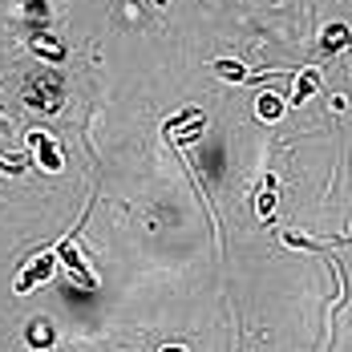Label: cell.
Wrapping results in <instances>:
<instances>
[{
	"instance_id": "obj_1",
	"label": "cell",
	"mask_w": 352,
	"mask_h": 352,
	"mask_svg": "<svg viewBox=\"0 0 352 352\" xmlns=\"http://www.w3.org/2000/svg\"><path fill=\"white\" fill-rule=\"evenodd\" d=\"M53 255H57V267H65V272H69V280L77 283V287H85V292H98V276L89 272L85 255L77 251V231H69L61 243L53 247Z\"/></svg>"
},
{
	"instance_id": "obj_2",
	"label": "cell",
	"mask_w": 352,
	"mask_h": 352,
	"mask_svg": "<svg viewBox=\"0 0 352 352\" xmlns=\"http://www.w3.org/2000/svg\"><path fill=\"white\" fill-rule=\"evenodd\" d=\"M25 45L33 49L36 61H45V65H65V61H69V45L57 33H49V29H29Z\"/></svg>"
},
{
	"instance_id": "obj_3",
	"label": "cell",
	"mask_w": 352,
	"mask_h": 352,
	"mask_svg": "<svg viewBox=\"0 0 352 352\" xmlns=\"http://www.w3.org/2000/svg\"><path fill=\"white\" fill-rule=\"evenodd\" d=\"M29 154H33V166L49 170V175H57L65 166V154H61V146L53 142L49 130H29Z\"/></svg>"
},
{
	"instance_id": "obj_4",
	"label": "cell",
	"mask_w": 352,
	"mask_h": 352,
	"mask_svg": "<svg viewBox=\"0 0 352 352\" xmlns=\"http://www.w3.org/2000/svg\"><path fill=\"white\" fill-rule=\"evenodd\" d=\"M53 272H57V255H53V251H36V259H29V263H25V272L16 276L12 292H16V296H29L36 283H45Z\"/></svg>"
},
{
	"instance_id": "obj_5",
	"label": "cell",
	"mask_w": 352,
	"mask_h": 352,
	"mask_svg": "<svg viewBox=\"0 0 352 352\" xmlns=\"http://www.w3.org/2000/svg\"><path fill=\"white\" fill-rule=\"evenodd\" d=\"M276 203H280V178H276V170H263L259 190H255V214H259L263 227L276 223Z\"/></svg>"
},
{
	"instance_id": "obj_6",
	"label": "cell",
	"mask_w": 352,
	"mask_h": 352,
	"mask_svg": "<svg viewBox=\"0 0 352 352\" xmlns=\"http://www.w3.org/2000/svg\"><path fill=\"white\" fill-rule=\"evenodd\" d=\"M36 81H41L45 89H41V94H36V89H25V106H41L45 113H57V109H61V94H65V89H61V77L49 69V73H41Z\"/></svg>"
},
{
	"instance_id": "obj_7",
	"label": "cell",
	"mask_w": 352,
	"mask_h": 352,
	"mask_svg": "<svg viewBox=\"0 0 352 352\" xmlns=\"http://www.w3.org/2000/svg\"><path fill=\"white\" fill-rule=\"evenodd\" d=\"M320 85H324L320 69L304 65V69L292 73V94H283V102H287V106H304V102H312V98L320 94Z\"/></svg>"
},
{
	"instance_id": "obj_8",
	"label": "cell",
	"mask_w": 352,
	"mask_h": 352,
	"mask_svg": "<svg viewBox=\"0 0 352 352\" xmlns=\"http://www.w3.org/2000/svg\"><path fill=\"white\" fill-rule=\"evenodd\" d=\"M25 344L33 352H53V344H57V324L49 316H33L25 324Z\"/></svg>"
},
{
	"instance_id": "obj_9",
	"label": "cell",
	"mask_w": 352,
	"mask_h": 352,
	"mask_svg": "<svg viewBox=\"0 0 352 352\" xmlns=\"http://www.w3.org/2000/svg\"><path fill=\"white\" fill-rule=\"evenodd\" d=\"M211 73L219 81H231V85H247L251 81V69H247L243 61H235V57H219L211 61Z\"/></svg>"
},
{
	"instance_id": "obj_10",
	"label": "cell",
	"mask_w": 352,
	"mask_h": 352,
	"mask_svg": "<svg viewBox=\"0 0 352 352\" xmlns=\"http://www.w3.org/2000/svg\"><path fill=\"white\" fill-rule=\"evenodd\" d=\"M283 109H287V102H283V94H276V89H263L255 98V118L259 122H280Z\"/></svg>"
},
{
	"instance_id": "obj_11",
	"label": "cell",
	"mask_w": 352,
	"mask_h": 352,
	"mask_svg": "<svg viewBox=\"0 0 352 352\" xmlns=\"http://www.w3.org/2000/svg\"><path fill=\"white\" fill-rule=\"evenodd\" d=\"M344 45H349V25H344V21H336V25H328V29H324V36H320V53H324V57H332V53H340Z\"/></svg>"
},
{
	"instance_id": "obj_12",
	"label": "cell",
	"mask_w": 352,
	"mask_h": 352,
	"mask_svg": "<svg viewBox=\"0 0 352 352\" xmlns=\"http://www.w3.org/2000/svg\"><path fill=\"white\" fill-rule=\"evenodd\" d=\"M280 239H283L287 247H292V251H312V255H328V243H320V239H308V235H296V231H283Z\"/></svg>"
},
{
	"instance_id": "obj_13",
	"label": "cell",
	"mask_w": 352,
	"mask_h": 352,
	"mask_svg": "<svg viewBox=\"0 0 352 352\" xmlns=\"http://www.w3.org/2000/svg\"><path fill=\"white\" fill-rule=\"evenodd\" d=\"M29 166H33V154H16V158H4V154H0V175L16 178V175H25Z\"/></svg>"
},
{
	"instance_id": "obj_14",
	"label": "cell",
	"mask_w": 352,
	"mask_h": 352,
	"mask_svg": "<svg viewBox=\"0 0 352 352\" xmlns=\"http://www.w3.org/2000/svg\"><path fill=\"white\" fill-rule=\"evenodd\" d=\"M195 113H203V109H199V106H186V109H178L175 118H166V122H162V134H175L178 126H182V122H190Z\"/></svg>"
},
{
	"instance_id": "obj_15",
	"label": "cell",
	"mask_w": 352,
	"mask_h": 352,
	"mask_svg": "<svg viewBox=\"0 0 352 352\" xmlns=\"http://www.w3.org/2000/svg\"><path fill=\"white\" fill-rule=\"evenodd\" d=\"M162 352H186V349H182V344H170V349H162Z\"/></svg>"
},
{
	"instance_id": "obj_16",
	"label": "cell",
	"mask_w": 352,
	"mask_h": 352,
	"mask_svg": "<svg viewBox=\"0 0 352 352\" xmlns=\"http://www.w3.org/2000/svg\"><path fill=\"white\" fill-rule=\"evenodd\" d=\"M0 130H4V118H0Z\"/></svg>"
}]
</instances>
